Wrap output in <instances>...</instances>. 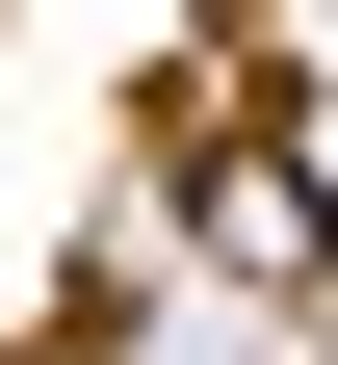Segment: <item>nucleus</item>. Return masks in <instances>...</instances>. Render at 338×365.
Masks as SVG:
<instances>
[{
    "mask_svg": "<svg viewBox=\"0 0 338 365\" xmlns=\"http://www.w3.org/2000/svg\"><path fill=\"white\" fill-rule=\"evenodd\" d=\"M208 261L234 287H312V157H208Z\"/></svg>",
    "mask_w": 338,
    "mask_h": 365,
    "instance_id": "obj_1",
    "label": "nucleus"
}]
</instances>
